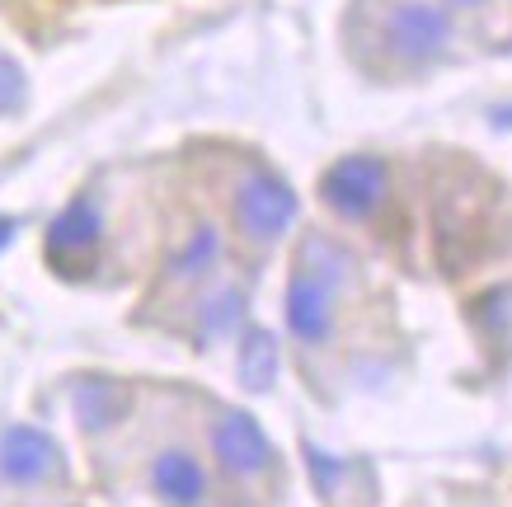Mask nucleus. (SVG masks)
<instances>
[{
	"label": "nucleus",
	"instance_id": "11",
	"mask_svg": "<svg viewBox=\"0 0 512 507\" xmlns=\"http://www.w3.org/2000/svg\"><path fill=\"white\" fill-rule=\"evenodd\" d=\"M217 254H221V240H217V231L212 226H202L193 240H188L179 254H174V263H170V273H174V282H193V277H202L212 263H217Z\"/></svg>",
	"mask_w": 512,
	"mask_h": 507
},
{
	"label": "nucleus",
	"instance_id": "12",
	"mask_svg": "<svg viewBox=\"0 0 512 507\" xmlns=\"http://www.w3.org/2000/svg\"><path fill=\"white\" fill-rule=\"evenodd\" d=\"M240 310H245V296H240V292H221L217 301L207 306V320H202V338H217L221 329H231Z\"/></svg>",
	"mask_w": 512,
	"mask_h": 507
},
{
	"label": "nucleus",
	"instance_id": "7",
	"mask_svg": "<svg viewBox=\"0 0 512 507\" xmlns=\"http://www.w3.org/2000/svg\"><path fill=\"white\" fill-rule=\"evenodd\" d=\"M57 461H62L57 442L38 428H10L0 437V475L15 484H38L57 470Z\"/></svg>",
	"mask_w": 512,
	"mask_h": 507
},
{
	"label": "nucleus",
	"instance_id": "1",
	"mask_svg": "<svg viewBox=\"0 0 512 507\" xmlns=\"http://www.w3.org/2000/svg\"><path fill=\"white\" fill-rule=\"evenodd\" d=\"M353 259L343 254L334 240L311 235L292 268V287H287V329L301 343H325L334 329V292L348 277Z\"/></svg>",
	"mask_w": 512,
	"mask_h": 507
},
{
	"label": "nucleus",
	"instance_id": "15",
	"mask_svg": "<svg viewBox=\"0 0 512 507\" xmlns=\"http://www.w3.org/2000/svg\"><path fill=\"white\" fill-rule=\"evenodd\" d=\"M10 240H15V221H10V216H0V249L10 245Z\"/></svg>",
	"mask_w": 512,
	"mask_h": 507
},
{
	"label": "nucleus",
	"instance_id": "3",
	"mask_svg": "<svg viewBox=\"0 0 512 507\" xmlns=\"http://www.w3.org/2000/svg\"><path fill=\"white\" fill-rule=\"evenodd\" d=\"M386 184H390L386 160H376V155H348V160H339V165L325 174L320 193H325V202L339 216L362 221V216H372L376 207H381Z\"/></svg>",
	"mask_w": 512,
	"mask_h": 507
},
{
	"label": "nucleus",
	"instance_id": "2",
	"mask_svg": "<svg viewBox=\"0 0 512 507\" xmlns=\"http://www.w3.org/2000/svg\"><path fill=\"white\" fill-rule=\"evenodd\" d=\"M235 221L254 245H273L296 221V193L278 174H249L235 193Z\"/></svg>",
	"mask_w": 512,
	"mask_h": 507
},
{
	"label": "nucleus",
	"instance_id": "4",
	"mask_svg": "<svg viewBox=\"0 0 512 507\" xmlns=\"http://www.w3.org/2000/svg\"><path fill=\"white\" fill-rule=\"evenodd\" d=\"M451 43V15L428 0H404L386 19V47L400 62H433Z\"/></svg>",
	"mask_w": 512,
	"mask_h": 507
},
{
	"label": "nucleus",
	"instance_id": "13",
	"mask_svg": "<svg viewBox=\"0 0 512 507\" xmlns=\"http://www.w3.org/2000/svg\"><path fill=\"white\" fill-rule=\"evenodd\" d=\"M306 461H311V479H315V489L325 493V498H334V489L343 484V475H348V470H343L339 461H329L325 451H315V446H306Z\"/></svg>",
	"mask_w": 512,
	"mask_h": 507
},
{
	"label": "nucleus",
	"instance_id": "8",
	"mask_svg": "<svg viewBox=\"0 0 512 507\" xmlns=\"http://www.w3.org/2000/svg\"><path fill=\"white\" fill-rule=\"evenodd\" d=\"M151 484L170 507H198L202 493H207V475H202V465L188 451H165L151 465Z\"/></svg>",
	"mask_w": 512,
	"mask_h": 507
},
{
	"label": "nucleus",
	"instance_id": "5",
	"mask_svg": "<svg viewBox=\"0 0 512 507\" xmlns=\"http://www.w3.org/2000/svg\"><path fill=\"white\" fill-rule=\"evenodd\" d=\"M99 240H104V216H99V207L90 198H76L47 226V259L57 268H76V263L94 259Z\"/></svg>",
	"mask_w": 512,
	"mask_h": 507
},
{
	"label": "nucleus",
	"instance_id": "14",
	"mask_svg": "<svg viewBox=\"0 0 512 507\" xmlns=\"http://www.w3.org/2000/svg\"><path fill=\"white\" fill-rule=\"evenodd\" d=\"M24 104V71L10 57H0V113H15Z\"/></svg>",
	"mask_w": 512,
	"mask_h": 507
},
{
	"label": "nucleus",
	"instance_id": "16",
	"mask_svg": "<svg viewBox=\"0 0 512 507\" xmlns=\"http://www.w3.org/2000/svg\"><path fill=\"white\" fill-rule=\"evenodd\" d=\"M451 5H484V0H451Z\"/></svg>",
	"mask_w": 512,
	"mask_h": 507
},
{
	"label": "nucleus",
	"instance_id": "10",
	"mask_svg": "<svg viewBox=\"0 0 512 507\" xmlns=\"http://www.w3.org/2000/svg\"><path fill=\"white\" fill-rule=\"evenodd\" d=\"M240 385L254 390V395H264L273 390L278 381V338L268 334V329H249L245 343H240Z\"/></svg>",
	"mask_w": 512,
	"mask_h": 507
},
{
	"label": "nucleus",
	"instance_id": "6",
	"mask_svg": "<svg viewBox=\"0 0 512 507\" xmlns=\"http://www.w3.org/2000/svg\"><path fill=\"white\" fill-rule=\"evenodd\" d=\"M212 451L231 475H259L273 465V446H268L264 428L249 414H226L212 432Z\"/></svg>",
	"mask_w": 512,
	"mask_h": 507
},
{
	"label": "nucleus",
	"instance_id": "9",
	"mask_svg": "<svg viewBox=\"0 0 512 507\" xmlns=\"http://www.w3.org/2000/svg\"><path fill=\"white\" fill-rule=\"evenodd\" d=\"M127 409H132V395H127L118 381H104V376H90L80 381L76 390V418L85 432H109L113 423H123Z\"/></svg>",
	"mask_w": 512,
	"mask_h": 507
}]
</instances>
